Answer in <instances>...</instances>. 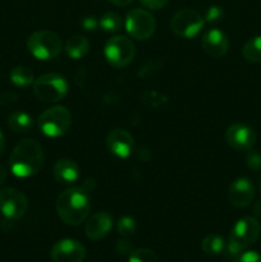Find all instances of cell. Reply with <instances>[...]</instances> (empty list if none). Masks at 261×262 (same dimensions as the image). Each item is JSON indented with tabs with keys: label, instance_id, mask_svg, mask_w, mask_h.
I'll use <instances>...</instances> for the list:
<instances>
[{
	"label": "cell",
	"instance_id": "obj_9",
	"mask_svg": "<svg viewBox=\"0 0 261 262\" xmlns=\"http://www.w3.org/2000/svg\"><path fill=\"white\" fill-rule=\"evenodd\" d=\"M170 26L178 37L192 38L204 27V18L196 10L183 8L173 15Z\"/></svg>",
	"mask_w": 261,
	"mask_h": 262
},
{
	"label": "cell",
	"instance_id": "obj_7",
	"mask_svg": "<svg viewBox=\"0 0 261 262\" xmlns=\"http://www.w3.org/2000/svg\"><path fill=\"white\" fill-rule=\"evenodd\" d=\"M104 55L107 63L114 68H124L135 59L136 46L127 36L117 35L105 43Z\"/></svg>",
	"mask_w": 261,
	"mask_h": 262
},
{
	"label": "cell",
	"instance_id": "obj_31",
	"mask_svg": "<svg viewBox=\"0 0 261 262\" xmlns=\"http://www.w3.org/2000/svg\"><path fill=\"white\" fill-rule=\"evenodd\" d=\"M81 26L84 31H94L99 26V20L95 17H84L81 20Z\"/></svg>",
	"mask_w": 261,
	"mask_h": 262
},
{
	"label": "cell",
	"instance_id": "obj_15",
	"mask_svg": "<svg viewBox=\"0 0 261 262\" xmlns=\"http://www.w3.org/2000/svg\"><path fill=\"white\" fill-rule=\"evenodd\" d=\"M106 147L110 152L119 159H125L132 154L135 148V140L132 135L125 129H113L107 135Z\"/></svg>",
	"mask_w": 261,
	"mask_h": 262
},
{
	"label": "cell",
	"instance_id": "obj_1",
	"mask_svg": "<svg viewBox=\"0 0 261 262\" xmlns=\"http://www.w3.org/2000/svg\"><path fill=\"white\" fill-rule=\"evenodd\" d=\"M42 147L33 138H23L15 145L9 158L10 171L18 178H28L42 169Z\"/></svg>",
	"mask_w": 261,
	"mask_h": 262
},
{
	"label": "cell",
	"instance_id": "obj_29",
	"mask_svg": "<svg viewBox=\"0 0 261 262\" xmlns=\"http://www.w3.org/2000/svg\"><path fill=\"white\" fill-rule=\"evenodd\" d=\"M115 248H117V252L119 253V255H130V253L133 252L132 243L127 239L118 241Z\"/></svg>",
	"mask_w": 261,
	"mask_h": 262
},
{
	"label": "cell",
	"instance_id": "obj_24",
	"mask_svg": "<svg viewBox=\"0 0 261 262\" xmlns=\"http://www.w3.org/2000/svg\"><path fill=\"white\" fill-rule=\"evenodd\" d=\"M128 262H159V258L154 251L148 248H138V250H133Z\"/></svg>",
	"mask_w": 261,
	"mask_h": 262
},
{
	"label": "cell",
	"instance_id": "obj_37",
	"mask_svg": "<svg viewBox=\"0 0 261 262\" xmlns=\"http://www.w3.org/2000/svg\"><path fill=\"white\" fill-rule=\"evenodd\" d=\"M260 187H261V183H260Z\"/></svg>",
	"mask_w": 261,
	"mask_h": 262
},
{
	"label": "cell",
	"instance_id": "obj_20",
	"mask_svg": "<svg viewBox=\"0 0 261 262\" xmlns=\"http://www.w3.org/2000/svg\"><path fill=\"white\" fill-rule=\"evenodd\" d=\"M9 78L10 82L17 87H27L30 84H33V82H35L33 72L30 68H27V67L22 66L14 67L10 71Z\"/></svg>",
	"mask_w": 261,
	"mask_h": 262
},
{
	"label": "cell",
	"instance_id": "obj_13",
	"mask_svg": "<svg viewBox=\"0 0 261 262\" xmlns=\"http://www.w3.org/2000/svg\"><path fill=\"white\" fill-rule=\"evenodd\" d=\"M255 184L248 178H238L230 184L228 191V200L230 205L238 209L247 207L255 197Z\"/></svg>",
	"mask_w": 261,
	"mask_h": 262
},
{
	"label": "cell",
	"instance_id": "obj_23",
	"mask_svg": "<svg viewBox=\"0 0 261 262\" xmlns=\"http://www.w3.org/2000/svg\"><path fill=\"white\" fill-rule=\"evenodd\" d=\"M99 25L105 32L114 33L122 28V18L118 13L115 12H107L101 15L99 20Z\"/></svg>",
	"mask_w": 261,
	"mask_h": 262
},
{
	"label": "cell",
	"instance_id": "obj_17",
	"mask_svg": "<svg viewBox=\"0 0 261 262\" xmlns=\"http://www.w3.org/2000/svg\"><path fill=\"white\" fill-rule=\"evenodd\" d=\"M54 178L61 184L76 183L79 178V166L71 159H60L53 168Z\"/></svg>",
	"mask_w": 261,
	"mask_h": 262
},
{
	"label": "cell",
	"instance_id": "obj_12",
	"mask_svg": "<svg viewBox=\"0 0 261 262\" xmlns=\"http://www.w3.org/2000/svg\"><path fill=\"white\" fill-rule=\"evenodd\" d=\"M86 258V248L74 239H61L51 248L53 262H83Z\"/></svg>",
	"mask_w": 261,
	"mask_h": 262
},
{
	"label": "cell",
	"instance_id": "obj_28",
	"mask_svg": "<svg viewBox=\"0 0 261 262\" xmlns=\"http://www.w3.org/2000/svg\"><path fill=\"white\" fill-rule=\"evenodd\" d=\"M224 15V12H223L222 8L219 7H210L209 9L206 10V14H205V18L209 23L216 22V20H220Z\"/></svg>",
	"mask_w": 261,
	"mask_h": 262
},
{
	"label": "cell",
	"instance_id": "obj_34",
	"mask_svg": "<svg viewBox=\"0 0 261 262\" xmlns=\"http://www.w3.org/2000/svg\"><path fill=\"white\" fill-rule=\"evenodd\" d=\"M5 181H7V169L0 164V186H3Z\"/></svg>",
	"mask_w": 261,
	"mask_h": 262
},
{
	"label": "cell",
	"instance_id": "obj_18",
	"mask_svg": "<svg viewBox=\"0 0 261 262\" xmlns=\"http://www.w3.org/2000/svg\"><path fill=\"white\" fill-rule=\"evenodd\" d=\"M66 51L72 59H81L90 51V42L84 36H72L66 42Z\"/></svg>",
	"mask_w": 261,
	"mask_h": 262
},
{
	"label": "cell",
	"instance_id": "obj_21",
	"mask_svg": "<svg viewBox=\"0 0 261 262\" xmlns=\"http://www.w3.org/2000/svg\"><path fill=\"white\" fill-rule=\"evenodd\" d=\"M225 241L219 234H209L204 238L201 243L202 251L209 256H217L224 252Z\"/></svg>",
	"mask_w": 261,
	"mask_h": 262
},
{
	"label": "cell",
	"instance_id": "obj_32",
	"mask_svg": "<svg viewBox=\"0 0 261 262\" xmlns=\"http://www.w3.org/2000/svg\"><path fill=\"white\" fill-rule=\"evenodd\" d=\"M17 100V95L14 92H5L0 96V104L7 106V105H10L12 102H14Z\"/></svg>",
	"mask_w": 261,
	"mask_h": 262
},
{
	"label": "cell",
	"instance_id": "obj_26",
	"mask_svg": "<svg viewBox=\"0 0 261 262\" xmlns=\"http://www.w3.org/2000/svg\"><path fill=\"white\" fill-rule=\"evenodd\" d=\"M246 164L253 171H261V154L257 150H247Z\"/></svg>",
	"mask_w": 261,
	"mask_h": 262
},
{
	"label": "cell",
	"instance_id": "obj_8",
	"mask_svg": "<svg viewBox=\"0 0 261 262\" xmlns=\"http://www.w3.org/2000/svg\"><path fill=\"white\" fill-rule=\"evenodd\" d=\"M156 22L154 15L145 9H132L125 17V30L132 38L145 41L154 35Z\"/></svg>",
	"mask_w": 261,
	"mask_h": 262
},
{
	"label": "cell",
	"instance_id": "obj_30",
	"mask_svg": "<svg viewBox=\"0 0 261 262\" xmlns=\"http://www.w3.org/2000/svg\"><path fill=\"white\" fill-rule=\"evenodd\" d=\"M140 2L141 4L145 8H147V9L158 10L165 7V5L168 4L169 0H140Z\"/></svg>",
	"mask_w": 261,
	"mask_h": 262
},
{
	"label": "cell",
	"instance_id": "obj_19",
	"mask_svg": "<svg viewBox=\"0 0 261 262\" xmlns=\"http://www.w3.org/2000/svg\"><path fill=\"white\" fill-rule=\"evenodd\" d=\"M8 127L15 133H26L32 129L33 119L25 112H14L8 117Z\"/></svg>",
	"mask_w": 261,
	"mask_h": 262
},
{
	"label": "cell",
	"instance_id": "obj_11",
	"mask_svg": "<svg viewBox=\"0 0 261 262\" xmlns=\"http://www.w3.org/2000/svg\"><path fill=\"white\" fill-rule=\"evenodd\" d=\"M225 141L234 150L247 151L255 145L256 133L250 125L243 124V123H234L225 130Z\"/></svg>",
	"mask_w": 261,
	"mask_h": 262
},
{
	"label": "cell",
	"instance_id": "obj_36",
	"mask_svg": "<svg viewBox=\"0 0 261 262\" xmlns=\"http://www.w3.org/2000/svg\"><path fill=\"white\" fill-rule=\"evenodd\" d=\"M4 148H5V138H4V135L2 133V130H0V155L4 152Z\"/></svg>",
	"mask_w": 261,
	"mask_h": 262
},
{
	"label": "cell",
	"instance_id": "obj_14",
	"mask_svg": "<svg viewBox=\"0 0 261 262\" xmlns=\"http://www.w3.org/2000/svg\"><path fill=\"white\" fill-rule=\"evenodd\" d=\"M201 45L207 55L219 59L224 56L229 50V38L223 31L217 30V28H211L202 35Z\"/></svg>",
	"mask_w": 261,
	"mask_h": 262
},
{
	"label": "cell",
	"instance_id": "obj_3",
	"mask_svg": "<svg viewBox=\"0 0 261 262\" xmlns=\"http://www.w3.org/2000/svg\"><path fill=\"white\" fill-rule=\"evenodd\" d=\"M261 232V225L256 217L246 216L238 220L232 228L229 239L225 245L224 255L227 258L234 261L237 256L245 252L251 245L257 241Z\"/></svg>",
	"mask_w": 261,
	"mask_h": 262
},
{
	"label": "cell",
	"instance_id": "obj_25",
	"mask_svg": "<svg viewBox=\"0 0 261 262\" xmlns=\"http://www.w3.org/2000/svg\"><path fill=\"white\" fill-rule=\"evenodd\" d=\"M118 232L123 235V237H130L137 230V224L136 220L130 216H123L120 217L118 222Z\"/></svg>",
	"mask_w": 261,
	"mask_h": 262
},
{
	"label": "cell",
	"instance_id": "obj_10",
	"mask_svg": "<svg viewBox=\"0 0 261 262\" xmlns=\"http://www.w3.org/2000/svg\"><path fill=\"white\" fill-rule=\"evenodd\" d=\"M28 209V200L15 188L0 189V212L9 220L20 219Z\"/></svg>",
	"mask_w": 261,
	"mask_h": 262
},
{
	"label": "cell",
	"instance_id": "obj_4",
	"mask_svg": "<svg viewBox=\"0 0 261 262\" xmlns=\"http://www.w3.org/2000/svg\"><path fill=\"white\" fill-rule=\"evenodd\" d=\"M37 124L41 132L48 137H60L71 128L72 115L66 106L56 105L41 113Z\"/></svg>",
	"mask_w": 261,
	"mask_h": 262
},
{
	"label": "cell",
	"instance_id": "obj_27",
	"mask_svg": "<svg viewBox=\"0 0 261 262\" xmlns=\"http://www.w3.org/2000/svg\"><path fill=\"white\" fill-rule=\"evenodd\" d=\"M233 262H261V255L255 251H245L237 256Z\"/></svg>",
	"mask_w": 261,
	"mask_h": 262
},
{
	"label": "cell",
	"instance_id": "obj_35",
	"mask_svg": "<svg viewBox=\"0 0 261 262\" xmlns=\"http://www.w3.org/2000/svg\"><path fill=\"white\" fill-rule=\"evenodd\" d=\"M253 212H255V215H257V216H261V200L253 205Z\"/></svg>",
	"mask_w": 261,
	"mask_h": 262
},
{
	"label": "cell",
	"instance_id": "obj_22",
	"mask_svg": "<svg viewBox=\"0 0 261 262\" xmlns=\"http://www.w3.org/2000/svg\"><path fill=\"white\" fill-rule=\"evenodd\" d=\"M242 54L251 63H261V36H255L245 43Z\"/></svg>",
	"mask_w": 261,
	"mask_h": 262
},
{
	"label": "cell",
	"instance_id": "obj_6",
	"mask_svg": "<svg viewBox=\"0 0 261 262\" xmlns=\"http://www.w3.org/2000/svg\"><path fill=\"white\" fill-rule=\"evenodd\" d=\"M68 82L63 76L56 73H45L35 79L33 92L44 102H58L68 94Z\"/></svg>",
	"mask_w": 261,
	"mask_h": 262
},
{
	"label": "cell",
	"instance_id": "obj_33",
	"mask_svg": "<svg viewBox=\"0 0 261 262\" xmlns=\"http://www.w3.org/2000/svg\"><path fill=\"white\" fill-rule=\"evenodd\" d=\"M113 5H117V7H127L128 4L133 2V0H109Z\"/></svg>",
	"mask_w": 261,
	"mask_h": 262
},
{
	"label": "cell",
	"instance_id": "obj_16",
	"mask_svg": "<svg viewBox=\"0 0 261 262\" xmlns=\"http://www.w3.org/2000/svg\"><path fill=\"white\" fill-rule=\"evenodd\" d=\"M113 228V217L107 212L101 211L92 215L86 223L84 232L91 241H100L106 237Z\"/></svg>",
	"mask_w": 261,
	"mask_h": 262
},
{
	"label": "cell",
	"instance_id": "obj_2",
	"mask_svg": "<svg viewBox=\"0 0 261 262\" xmlns=\"http://www.w3.org/2000/svg\"><path fill=\"white\" fill-rule=\"evenodd\" d=\"M91 210L89 192L79 187L68 188L59 194L56 200V212L61 222L68 225L82 224Z\"/></svg>",
	"mask_w": 261,
	"mask_h": 262
},
{
	"label": "cell",
	"instance_id": "obj_5",
	"mask_svg": "<svg viewBox=\"0 0 261 262\" xmlns=\"http://www.w3.org/2000/svg\"><path fill=\"white\" fill-rule=\"evenodd\" d=\"M27 49L36 59L51 60L60 54L61 40L53 31H36L27 38Z\"/></svg>",
	"mask_w": 261,
	"mask_h": 262
}]
</instances>
